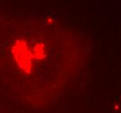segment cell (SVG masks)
Listing matches in <instances>:
<instances>
[{
	"label": "cell",
	"mask_w": 121,
	"mask_h": 113,
	"mask_svg": "<svg viewBox=\"0 0 121 113\" xmlns=\"http://www.w3.org/2000/svg\"><path fill=\"white\" fill-rule=\"evenodd\" d=\"M11 53L17 66L25 73H30L32 71L33 57L27 43L24 40H17L11 47Z\"/></svg>",
	"instance_id": "6da1fadb"
},
{
	"label": "cell",
	"mask_w": 121,
	"mask_h": 113,
	"mask_svg": "<svg viewBox=\"0 0 121 113\" xmlns=\"http://www.w3.org/2000/svg\"><path fill=\"white\" fill-rule=\"evenodd\" d=\"M31 54H32L33 58H37V59H44L45 58V55H46L44 45L41 43L37 44L33 47L32 50H31Z\"/></svg>",
	"instance_id": "7a4b0ae2"
}]
</instances>
